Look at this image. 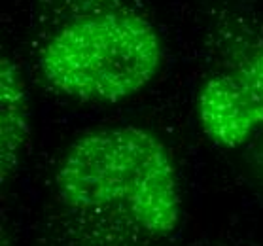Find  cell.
Here are the masks:
<instances>
[{"instance_id":"6da1fadb","label":"cell","mask_w":263,"mask_h":246,"mask_svg":"<svg viewBox=\"0 0 263 246\" xmlns=\"http://www.w3.org/2000/svg\"><path fill=\"white\" fill-rule=\"evenodd\" d=\"M59 199L82 212H110L149 237H171L182 220L178 171L163 140L137 125L85 133L55 173Z\"/></svg>"},{"instance_id":"7a4b0ae2","label":"cell","mask_w":263,"mask_h":246,"mask_svg":"<svg viewBox=\"0 0 263 246\" xmlns=\"http://www.w3.org/2000/svg\"><path fill=\"white\" fill-rule=\"evenodd\" d=\"M163 42L154 25L133 12H102L63 25L44 44V82L80 102L118 104L159 74Z\"/></svg>"},{"instance_id":"3957f363","label":"cell","mask_w":263,"mask_h":246,"mask_svg":"<svg viewBox=\"0 0 263 246\" xmlns=\"http://www.w3.org/2000/svg\"><path fill=\"white\" fill-rule=\"evenodd\" d=\"M197 120L221 148H239L263 125V48L237 70L204 82L197 97Z\"/></svg>"},{"instance_id":"277c9868","label":"cell","mask_w":263,"mask_h":246,"mask_svg":"<svg viewBox=\"0 0 263 246\" xmlns=\"http://www.w3.org/2000/svg\"><path fill=\"white\" fill-rule=\"evenodd\" d=\"M30 133L27 85L19 66L10 57L0 65V165L2 182L15 171Z\"/></svg>"}]
</instances>
